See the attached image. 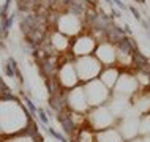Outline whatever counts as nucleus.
Listing matches in <instances>:
<instances>
[{
    "instance_id": "8",
    "label": "nucleus",
    "mask_w": 150,
    "mask_h": 142,
    "mask_svg": "<svg viewBox=\"0 0 150 142\" xmlns=\"http://www.w3.org/2000/svg\"><path fill=\"white\" fill-rule=\"evenodd\" d=\"M104 2H106V3H112V0H104Z\"/></svg>"
},
{
    "instance_id": "3",
    "label": "nucleus",
    "mask_w": 150,
    "mask_h": 142,
    "mask_svg": "<svg viewBox=\"0 0 150 142\" xmlns=\"http://www.w3.org/2000/svg\"><path fill=\"white\" fill-rule=\"evenodd\" d=\"M40 115V120L43 122V123H48V117H46V112L43 109H38V112H36Z\"/></svg>"
},
{
    "instance_id": "7",
    "label": "nucleus",
    "mask_w": 150,
    "mask_h": 142,
    "mask_svg": "<svg viewBox=\"0 0 150 142\" xmlns=\"http://www.w3.org/2000/svg\"><path fill=\"white\" fill-rule=\"evenodd\" d=\"M112 16H114V18H120V11H117V10H112Z\"/></svg>"
},
{
    "instance_id": "2",
    "label": "nucleus",
    "mask_w": 150,
    "mask_h": 142,
    "mask_svg": "<svg viewBox=\"0 0 150 142\" xmlns=\"http://www.w3.org/2000/svg\"><path fill=\"white\" fill-rule=\"evenodd\" d=\"M25 104H27L29 111H30L32 114H36V112H38V109H36V107H35V104L32 103V100H30V98H27V96H25Z\"/></svg>"
},
{
    "instance_id": "5",
    "label": "nucleus",
    "mask_w": 150,
    "mask_h": 142,
    "mask_svg": "<svg viewBox=\"0 0 150 142\" xmlns=\"http://www.w3.org/2000/svg\"><path fill=\"white\" fill-rule=\"evenodd\" d=\"M130 10H131V13H133V14H134V18L138 19V21H141V13H139L138 10L134 8V6H130Z\"/></svg>"
},
{
    "instance_id": "4",
    "label": "nucleus",
    "mask_w": 150,
    "mask_h": 142,
    "mask_svg": "<svg viewBox=\"0 0 150 142\" xmlns=\"http://www.w3.org/2000/svg\"><path fill=\"white\" fill-rule=\"evenodd\" d=\"M5 73H6V76H8V77H13V76H14V70H13V66L10 65V63L5 66Z\"/></svg>"
},
{
    "instance_id": "1",
    "label": "nucleus",
    "mask_w": 150,
    "mask_h": 142,
    "mask_svg": "<svg viewBox=\"0 0 150 142\" xmlns=\"http://www.w3.org/2000/svg\"><path fill=\"white\" fill-rule=\"evenodd\" d=\"M48 131H49V134H52V136H54V137H55V139H57V141H60V142H68V141L65 139V137L62 136V134H60V133H57V131H55V130H52V128H49Z\"/></svg>"
},
{
    "instance_id": "6",
    "label": "nucleus",
    "mask_w": 150,
    "mask_h": 142,
    "mask_svg": "<svg viewBox=\"0 0 150 142\" xmlns=\"http://www.w3.org/2000/svg\"><path fill=\"white\" fill-rule=\"evenodd\" d=\"M112 3H115V5H117L120 10H126V5L122 2V0H112Z\"/></svg>"
}]
</instances>
